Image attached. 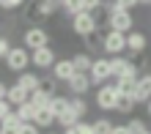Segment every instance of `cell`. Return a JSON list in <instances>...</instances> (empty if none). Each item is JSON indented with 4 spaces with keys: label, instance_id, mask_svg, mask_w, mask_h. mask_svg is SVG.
I'll return each instance as SVG.
<instances>
[{
    "label": "cell",
    "instance_id": "cell-5",
    "mask_svg": "<svg viewBox=\"0 0 151 134\" xmlns=\"http://www.w3.org/2000/svg\"><path fill=\"white\" fill-rule=\"evenodd\" d=\"M118 88H115V82H102L96 85V107H99L102 112H110L115 110V104H118Z\"/></svg>",
    "mask_w": 151,
    "mask_h": 134
},
{
    "label": "cell",
    "instance_id": "cell-39",
    "mask_svg": "<svg viewBox=\"0 0 151 134\" xmlns=\"http://www.w3.org/2000/svg\"><path fill=\"white\" fill-rule=\"evenodd\" d=\"M6 91H8V85L3 82V79H0V99H6Z\"/></svg>",
    "mask_w": 151,
    "mask_h": 134
},
{
    "label": "cell",
    "instance_id": "cell-1",
    "mask_svg": "<svg viewBox=\"0 0 151 134\" xmlns=\"http://www.w3.org/2000/svg\"><path fill=\"white\" fill-rule=\"evenodd\" d=\"M104 11H107V28H113V30H121V33H129L132 28H135V16H132V11L129 8H121L118 3H104Z\"/></svg>",
    "mask_w": 151,
    "mask_h": 134
},
{
    "label": "cell",
    "instance_id": "cell-35",
    "mask_svg": "<svg viewBox=\"0 0 151 134\" xmlns=\"http://www.w3.org/2000/svg\"><path fill=\"white\" fill-rule=\"evenodd\" d=\"M99 6H102V0H83V8H85V11H96Z\"/></svg>",
    "mask_w": 151,
    "mask_h": 134
},
{
    "label": "cell",
    "instance_id": "cell-40",
    "mask_svg": "<svg viewBox=\"0 0 151 134\" xmlns=\"http://www.w3.org/2000/svg\"><path fill=\"white\" fill-rule=\"evenodd\" d=\"M146 112H148V115H151V99H148V101H146Z\"/></svg>",
    "mask_w": 151,
    "mask_h": 134
},
{
    "label": "cell",
    "instance_id": "cell-27",
    "mask_svg": "<svg viewBox=\"0 0 151 134\" xmlns=\"http://www.w3.org/2000/svg\"><path fill=\"white\" fill-rule=\"evenodd\" d=\"M66 134H93V123H83V118L74 120L69 129H63Z\"/></svg>",
    "mask_w": 151,
    "mask_h": 134
},
{
    "label": "cell",
    "instance_id": "cell-3",
    "mask_svg": "<svg viewBox=\"0 0 151 134\" xmlns=\"http://www.w3.org/2000/svg\"><path fill=\"white\" fill-rule=\"evenodd\" d=\"M102 52H107V55H124L127 52V33L107 28L102 33Z\"/></svg>",
    "mask_w": 151,
    "mask_h": 134
},
{
    "label": "cell",
    "instance_id": "cell-10",
    "mask_svg": "<svg viewBox=\"0 0 151 134\" xmlns=\"http://www.w3.org/2000/svg\"><path fill=\"white\" fill-rule=\"evenodd\" d=\"M58 60V55H55V49L50 47H39V49H30V66H36V68H41V71H47V68H52V63Z\"/></svg>",
    "mask_w": 151,
    "mask_h": 134
},
{
    "label": "cell",
    "instance_id": "cell-15",
    "mask_svg": "<svg viewBox=\"0 0 151 134\" xmlns=\"http://www.w3.org/2000/svg\"><path fill=\"white\" fill-rule=\"evenodd\" d=\"M19 123H22V118L11 110L6 118H0V134H19Z\"/></svg>",
    "mask_w": 151,
    "mask_h": 134
},
{
    "label": "cell",
    "instance_id": "cell-23",
    "mask_svg": "<svg viewBox=\"0 0 151 134\" xmlns=\"http://www.w3.org/2000/svg\"><path fill=\"white\" fill-rule=\"evenodd\" d=\"M74 120H80V118L74 115V110H72V107H66V110L60 112V115H55V123H58L60 129H69V126H72Z\"/></svg>",
    "mask_w": 151,
    "mask_h": 134
},
{
    "label": "cell",
    "instance_id": "cell-11",
    "mask_svg": "<svg viewBox=\"0 0 151 134\" xmlns=\"http://www.w3.org/2000/svg\"><path fill=\"white\" fill-rule=\"evenodd\" d=\"M66 88H69L72 96H85L91 91V77H88V71H74V74L66 79Z\"/></svg>",
    "mask_w": 151,
    "mask_h": 134
},
{
    "label": "cell",
    "instance_id": "cell-36",
    "mask_svg": "<svg viewBox=\"0 0 151 134\" xmlns=\"http://www.w3.org/2000/svg\"><path fill=\"white\" fill-rule=\"evenodd\" d=\"M8 112H11V101H8V99H0V118H6Z\"/></svg>",
    "mask_w": 151,
    "mask_h": 134
},
{
    "label": "cell",
    "instance_id": "cell-12",
    "mask_svg": "<svg viewBox=\"0 0 151 134\" xmlns=\"http://www.w3.org/2000/svg\"><path fill=\"white\" fill-rule=\"evenodd\" d=\"M132 99L137 104H146L151 99V74H137V82H135V91H132Z\"/></svg>",
    "mask_w": 151,
    "mask_h": 134
},
{
    "label": "cell",
    "instance_id": "cell-28",
    "mask_svg": "<svg viewBox=\"0 0 151 134\" xmlns=\"http://www.w3.org/2000/svg\"><path fill=\"white\" fill-rule=\"evenodd\" d=\"M14 112L19 115L22 120H33V112H36V107H33L30 101H22V104H17V107H14Z\"/></svg>",
    "mask_w": 151,
    "mask_h": 134
},
{
    "label": "cell",
    "instance_id": "cell-26",
    "mask_svg": "<svg viewBox=\"0 0 151 134\" xmlns=\"http://www.w3.org/2000/svg\"><path fill=\"white\" fill-rule=\"evenodd\" d=\"M28 101H30L33 107H36V110H39V107H47V101H50V93H44L41 88H36V91H30Z\"/></svg>",
    "mask_w": 151,
    "mask_h": 134
},
{
    "label": "cell",
    "instance_id": "cell-13",
    "mask_svg": "<svg viewBox=\"0 0 151 134\" xmlns=\"http://www.w3.org/2000/svg\"><path fill=\"white\" fill-rule=\"evenodd\" d=\"M146 47H148L146 33H140V30H129V33H127V49L132 52V55H140V52H146Z\"/></svg>",
    "mask_w": 151,
    "mask_h": 134
},
{
    "label": "cell",
    "instance_id": "cell-16",
    "mask_svg": "<svg viewBox=\"0 0 151 134\" xmlns=\"http://www.w3.org/2000/svg\"><path fill=\"white\" fill-rule=\"evenodd\" d=\"M33 123H36L39 129H47V126L55 123V112H52L50 107H39V110L33 112Z\"/></svg>",
    "mask_w": 151,
    "mask_h": 134
},
{
    "label": "cell",
    "instance_id": "cell-14",
    "mask_svg": "<svg viewBox=\"0 0 151 134\" xmlns=\"http://www.w3.org/2000/svg\"><path fill=\"white\" fill-rule=\"evenodd\" d=\"M74 71H77V68H74V63H72V58H60V60H55V63H52V74H55L58 82H66Z\"/></svg>",
    "mask_w": 151,
    "mask_h": 134
},
{
    "label": "cell",
    "instance_id": "cell-32",
    "mask_svg": "<svg viewBox=\"0 0 151 134\" xmlns=\"http://www.w3.org/2000/svg\"><path fill=\"white\" fill-rule=\"evenodd\" d=\"M127 131H129V134H146V131H148V126H146L140 118H132V120L127 123Z\"/></svg>",
    "mask_w": 151,
    "mask_h": 134
},
{
    "label": "cell",
    "instance_id": "cell-37",
    "mask_svg": "<svg viewBox=\"0 0 151 134\" xmlns=\"http://www.w3.org/2000/svg\"><path fill=\"white\" fill-rule=\"evenodd\" d=\"M115 3H118L121 8H129V11H132V8H137V6H140V0H115Z\"/></svg>",
    "mask_w": 151,
    "mask_h": 134
},
{
    "label": "cell",
    "instance_id": "cell-24",
    "mask_svg": "<svg viewBox=\"0 0 151 134\" xmlns=\"http://www.w3.org/2000/svg\"><path fill=\"white\" fill-rule=\"evenodd\" d=\"M135 107H137V101L132 99V96H118L115 112H121V115H129V112H135Z\"/></svg>",
    "mask_w": 151,
    "mask_h": 134
},
{
    "label": "cell",
    "instance_id": "cell-34",
    "mask_svg": "<svg viewBox=\"0 0 151 134\" xmlns=\"http://www.w3.org/2000/svg\"><path fill=\"white\" fill-rule=\"evenodd\" d=\"M11 49V41H8V36H0V58H6V52Z\"/></svg>",
    "mask_w": 151,
    "mask_h": 134
},
{
    "label": "cell",
    "instance_id": "cell-6",
    "mask_svg": "<svg viewBox=\"0 0 151 134\" xmlns=\"http://www.w3.org/2000/svg\"><path fill=\"white\" fill-rule=\"evenodd\" d=\"M72 30L83 38V36H88V33H96L99 30V19H96V14L93 11H77L74 16H72Z\"/></svg>",
    "mask_w": 151,
    "mask_h": 134
},
{
    "label": "cell",
    "instance_id": "cell-8",
    "mask_svg": "<svg viewBox=\"0 0 151 134\" xmlns=\"http://www.w3.org/2000/svg\"><path fill=\"white\" fill-rule=\"evenodd\" d=\"M110 74H113V79L115 77H137L140 68L124 55H110Z\"/></svg>",
    "mask_w": 151,
    "mask_h": 134
},
{
    "label": "cell",
    "instance_id": "cell-25",
    "mask_svg": "<svg viewBox=\"0 0 151 134\" xmlns=\"http://www.w3.org/2000/svg\"><path fill=\"white\" fill-rule=\"evenodd\" d=\"M47 107H50V110L55 112V115H60V112H63L66 107H69V99H66V96H58V93H52V96H50V101H47Z\"/></svg>",
    "mask_w": 151,
    "mask_h": 134
},
{
    "label": "cell",
    "instance_id": "cell-4",
    "mask_svg": "<svg viewBox=\"0 0 151 134\" xmlns=\"http://www.w3.org/2000/svg\"><path fill=\"white\" fill-rule=\"evenodd\" d=\"M3 60H6V68L8 71L19 74V71H25V68L30 66V49L25 47V44H22V47H11V49L6 52Z\"/></svg>",
    "mask_w": 151,
    "mask_h": 134
},
{
    "label": "cell",
    "instance_id": "cell-41",
    "mask_svg": "<svg viewBox=\"0 0 151 134\" xmlns=\"http://www.w3.org/2000/svg\"><path fill=\"white\" fill-rule=\"evenodd\" d=\"M140 6H151V0H140Z\"/></svg>",
    "mask_w": 151,
    "mask_h": 134
},
{
    "label": "cell",
    "instance_id": "cell-18",
    "mask_svg": "<svg viewBox=\"0 0 151 134\" xmlns=\"http://www.w3.org/2000/svg\"><path fill=\"white\" fill-rule=\"evenodd\" d=\"M17 82H19L25 91L30 93V91H36V88H39V74H33V71H28V68H25V71H19Z\"/></svg>",
    "mask_w": 151,
    "mask_h": 134
},
{
    "label": "cell",
    "instance_id": "cell-2",
    "mask_svg": "<svg viewBox=\"0 0 151 134\" xmlns=\"http://www.w3.org/2000/svg\"><path fill=\"white\" fill-rule=\"evenodd\" d=\"M55 8L58 6H52L50 0H33V3L25 0V19L33 22V25H44L52 14H55Z\"/></svg>",
    "mask_w": 151,
    "mask_h": 134
},
{
    "label": "cell",
    "instance_id": "cell-21",
    "mask_svg": "<svg viewBox=\"0 0 151 134\" xmlns=\"http://www.w3.org/2000/svg\"><path fill=\"white\" fill-rule=\"evenodd\" d=\"M69 107L74 110L77 118H85V115H88V101L83 99V96H69Z\"/></svg>",
    "mask_w": 151,
    "mask_h": 134
},
{
    "label": "cell",
    "instance_id": "cell-30",
    "mask_svg": "<svg viewBox=\"0 0 151 134\" xmlns=\"http://www.w3.org/2000/svg\"><path fill=\"white\" fill-rule=\"evenodd\" d=\"M60 8H63L69 16H74L77 11H83V0H60Z\"/></svg>",
    "mask_w": 151,
    "mask_h": 134
},
{
    "label": "cell",
    "instance_id": "cell-33",
    "mask_svg": "<svg viewBox=\"0 0 151 134\" xmlns=\"http://www.w3.org/2000/svg\"><path fill=\"white\" fill-rule=\"evenodd\" d=\"M25 0H0V8L3 11H17V8H22Z\"/></svg>",
    "mask_w": 151,
    "mask_h": 134
},
{
    "label": "cell",
    "instance_id": "cell-7",
    "mask_svg": "<svg viewBox=\"0 0 151 134\" xmlns=\"http://www.w3.org/2000/svg\"><path fill=\"white\" fill-rule=\"evenodd\" d=\"M22 44H25L28 49L47 47V44H50V33H47V28H44V25H30V28L22 33Z\"/></svg>",
    "mask_w": 151,
    "mask_h": 134
},
{
    "label": "cell",
    "instance_id": "cell-19",
    "mask_svg": "<svg viewBox=\"0 0 151 134\" xmlns=\"http://www.w3.org/2000/svg\"><path fill=\"white\" fill-rule=\"evenodd\" d=\"M72 63H74V68L77 71H91V63H93V55L91 52H77V55H72Z\"/></svg>",
    "mask_w": 151,
    "mask_h": 134
},
{
    "label": "cell",
    "instance_id": "cell-31",
    "mask_svg": "<svg viewBox=\"0 0 151 134\" xmlns=\"http://www.w3.org/2000/svg\"><path fill=\"white\" fill-rule=\"evenodd\" d=\"M93 134H113V123H110L107 118L93 120Z\"/></svg>",
    "mask_w": 151,
    "mask_h": 134
},
{
    "label": "cell",
    "instance_id": "cell-29",
    "mask_svg": "<svg viewBox=\"0 0 151 134\" xmlns=\"http://www.w3.org/2000/svg\"><path fill=\"white\" fill-rule=\"evenodd\" d=\"M39 88H41V91L44 93H55L58 91V79H55V74H52V77H39Z\"/></svg>",
    "mask_w": 151,
    "mask_h": 134
},
{
    "label": "cell",
    "instance_id": "cell-17",
    "mask_svg": "<svg viewBox=\"0 0 151 134\" xmlns=\"http://www.w3.org/2000/svg\"><path fill=\"white\" fill-rule=\"evenodd\" d=\"M28 91H25V88L19 85V82H17V85H11V88H8V91H6V99L8 101H11V107H17V104H22V101H28Z\"/></svg>",
    "mask_w": 151,
    "mask_h": 134
},
{
    "label": "cell",
    "instance_id": "cell-9",
    "mask_svg": "<svg viewBox=\"0 0 151 134\" xmlns=\"http://www.w3.org/2000/svg\"><path fill=\"white\" fill-rule=\"evenodd\" d=\"M91 85H102V82H110L113 74H110V58H96L93 55V63H91Z\"/></svg>",
    "mask_w": 151,
    "mask_h": 134
},
{
    "label": "cell",
    "instance_id": "cell-20",
    "mask_svg": "<svg viewBox=\"0 0 151 134\" xmlns=\"http://www.w3.org/2000/svg\"><path fill=\"white\" fill-rule=\"evenodd\" d=\"M113 82H115V88H118V93H121V96H132L137 77H115Z\"/></svg>",
    "mask_w": 151,
    "mask_h": 134
},
{
    "label": "cell",
    "instance_id": "cell-22",
    "mask_svg": "<svg viewBox=\"0 0 151 134\" xmlns=\"http://www.w3.org/2000/svg\"><path fill=\"white\" fill-rule=\"evenodd\" d=\"M83 41H85V49L91 52V55H99V52H102V36L88 33V36H83Z\"/></svg>",
    "mask_w": 151,
    "mask_h": 134
},
{
    "label": "cell",
    "instance_id": "cell-38",
    "mask_svg": "<svg viewBox=\"0 0 151 134\" xmlns=\"http://www.w3.org/2000/svg\"><path fill=\"white\" fill-rule=\"evenodd\" d=\"M113 134H129L127 126H113Z\"/></svg>",
    "mask_w": 151,
    "mask_h": 134
}]
</instances>
